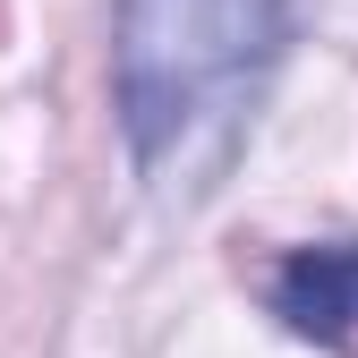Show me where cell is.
<instances>
[{"instance_id":"7a4b0ae2","label":"cell","mask_w":358,"mask_h":358,"mask_svg":"<svg viewBox=\"0 0 358 358\" xmlns=\"http://www.w3.org/2000/svg\"><path fill=\"white\" fill-rule=\"evenodd\" d=\"M273 316H282L299 341L350 350V341H358V239L299 248L282 273H273Z\"/></svg>"},{"instance_id":"6da1fadb","label":"cell","mask_w":358,"mask_h":358,"mask_svg":"<svg viewBox=\"0 0 358 358\" xmlns=\"http://www.w3.org/2000/svg\"><path fill=\"white\" fill-rule=\"evenodd\" d=\"M282 52V0H120V111L162 188H196Z\"/></svg>"},{"instance_id":"3957f363","label":"cell","mask_w":358,"mask_h":358,"mask_svg":"<svg viewBox=\"0 0 358 358\" xmlns=\"http://www.w3.org/2000/svg\"><path fill=\"white\" fill-rule=\"evenodd\" d=\"M0 26H9V17H0Z\"/></svg>"}]
</instances>
